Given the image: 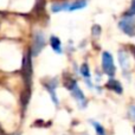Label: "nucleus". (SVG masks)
I'll use <instances>...</instances> for the list:
<instances>
[{
  "mask_svg": "<svg viewBox=\"0 0 135 135\" xmlns=\"http://www.w3.org/2000/svg\"><path fill=\"white\" fill-rule=\"evenodd\" d=\"M81 74L83 75V76L85 77L86 79L90 77V71H89V68H88V65H86V64H83V65L81 66Z\"/></svg>",
  "mask_w": 135,
  "mask_h": 135,
  "instance_id": "10",
  "label": "nucleus"
},
{
  "mask_svg": "<svg viewBox=\"0 0 135 135\" xmlns=\"http://www.w3.org/2000/svg\"><path fill=\"white\" fill-rule=\"evenodd\" d=\"M100 33H101V27L98 25H95L93 27V35H94V37L97 38L98 36H100Z\"/></svg>",
  "mask_w": 135,
  "mask_h": 135,
  "instance_id": "11",
  "label": "nucleus"
},
{
  "mask_svg": "<svg viewBox=\"0 0 135 135\" xmlns=\"http://www.w3.org/2000/svg\"><path fill=\"white\" fill-rule=\"evenodd\" d=\"M119 61H120V64H121L122 69L123 70H127L129 68V63H128V56L124 51H120L119 52Z\"/></svg>",
  "mask_w": 135,
  "mask_h": 135,
  "instance_id": "7",
  "label": "nucleus"
},
{
  "mask_svg": "<svg viewBox=\"0 0 135 135\" xmlns=\"http://www.w3.org/2000/svg\"><path fill=\"white\" fill-rule=\"evenodd\" d=\"M93 124H94V128H95V131H96V134H97V135H105L104 129H103V127L101 126L100 123L93 121Z\"/></svg>",
  "mask_w": 135,
  "mask_h": 135,
  "instance_id": "9",
  "label": "nucleus"
},
{
  "mask_svg": "<svg viewBox=\"0 0 135 135\" xmlns=\"http://www.w3.org/2000/svg\"><path fill=\"white\" fill-rule=\"evenodd\" d=\"M45 45V38L42 32H36L33 37V46H32V54L33 56H37Z\"/></svg>",
  "mask_w": 135,
  "mask_h": 135,
  "instance_id": "5",
  "label": "nucleus"
},
{
  "mask_svg": "<svg viewBox=\"0 0 135 135\" xmlns=\"http://www.w3.org/2000/svg\"><path fill=\"white\" fill-rule=\"evenodd\" d=\"M129 14H135V0H133V2H132L131 9H129Z\"/></svg>",
  "mask_w": 135,
  "mask_h": 135,
  "instance_id": "12",
  "label": "nucleus"
},
{
  "mask_svg": "<svg viewBox=\"0 0 135 135\" xmlns=\"http://www.w3.org/2000/svg\"><path fill=\"white\" fill-rule=\"evenodd\" d=\"M119 26L126 35L129 37H135V18L132 16L126 17L122 20H120Z\"/></svg>",
  "mask_w": 135,
  "mask_h": 135,
  "instance_id": "2",
  "label": "nucleus"
},
{
  "mask_svg": "<svg viewBox=\"0 0 135 135\" xmlns=\"http://www.w3.org/2000/svg\"><path fill=\"white\" fill-rule=\"evenodd\" d=\"M102 68H103V71H104L108 76H114V74H115L114 59H113L112 55H110L109 52H103V55H102Z\"/></svg>",
  "mask_w": 135,
  "mask_h": 135,
  "instance_id": "3",
  "label": "nucleus"
},
{
  "mask_svg": "<svg viewBox=\"0 0 135 135\" xmlns=\"http://www.w3.org/2000/svg\"><path fill=\"white\" fill-rule=\"evenodd\" d=\"M108 88L115 90L116 93H122V88H121V85H120V83L116 82V81H114V79H112V81L108 82Z\"/></svg>",
  "mask_w": 135,
  "mask_h": 135,
  "instance_id": "8",
  "label": "nucleus"
},
{
  "mask_svg": "<svg viewBox=\"0 0 135 135\" xmlns=\"http://www.w3.org/2000/svg\"><path fill=\"white\" fill-rule=\"evenodd\" d=\"M50 43H51V47L57 52V54H61L62 52V44H61V40L56 37V36H52L50 38Z\"/></svg>",
  "mask_w": 135,
  "mask_h": 135,
  "instance_id": "6",
  "label": "nucleus"
},
{
  "mask_svg": "<svg viewBox=\"0 0 135 135\" xmlns=\"http://www.w3.org/2000/svg\"><path fill=\"white\" fill-rule=\"evenodd\" d=\"M129 112H131V115H132V117H133V120L135 121V107H132Z\"/></svg>",
  "mask_w": 135,
  "mask_h": 135,
  "instance_id": "13",
  "label": "nucleus"
},
{
  "mask_svg": "<svg viewBox=\"0 0 135 135\" xmlns=\"http://www.w3.org/2000/svg\"><path fill=\"white\" fill-rule=\"evenodd\" d=\"M86 6L85 0H78L75 2H63V4H54L51 6L52 12H61V11H77L82 9Z\"/></svg>",
  "mask_w": 135,
  "mask_h": 135,
  "instance_id": "1",
  "label": "nucleus"
},
{
  "mask_svg": "<svg viewBox=\"0 0 135 135\" xmlns=\"http://www.w3.org/2000/svg\"><path fill=\"white\" fill-rule=\"evenodd\" d=\"M71 83H72V84L69 86V90L71 91L72 96L76 98V101L78 102V104L81 105V107H85L86 100H85V96H84V94L82 93V90L78 88V85H77L76 82H75V81H71Z\"/></svg>",
  "mask_w": 135,
  "mask_h": 135,
  "instance_id": "4",
  "label": "nucleus"
}]
</instances>
